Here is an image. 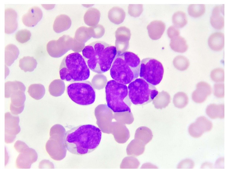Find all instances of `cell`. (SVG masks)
I'll return each instance as SVG.
<instances>
[{"label": "cell", "mask_w": 229, "mask_h": 173, "mask_svg": "<svg viewBox=\"0 0 229 173\" xmlns=\"http://www.w3.org/2000/svg\"><path fill=\"white\" fill-rule=\"evenodd\" d=\"M196 89L192 93V99L196 103H202L211 94V87L209 84L203 81L198 82L196 85Z\"/></svg>", "instance_id": "2e32d148"}, {"label": "cell", "mask_w": 229, "mask_h": 173, "mask_svg": "<svg viewBox=\"0 0 229 173\" xmlns=\"http://www.w3.org/2000/svg\"><path fill=\"white\" fill-rule=\"evenodd\" d=\"M62 80L70 82L85 81L90 71L83 57L78 52L70 53L62 60L59 69Z\"/></svg>", "instance_id": "277c9868"}, {"label": "cell", "mask_w": 229, "mask_h": 173, "mask_svg": "<svg viewBox=\"0 0 229 173\" xmlns=\"http://www.w3.org/2000/svg\"><path fill=\"white\" fill-rule=\"evenodd\" d=\"M140 64L139 58L133 52L117 53L110 69V76L119 83L129 84L139 77Z\"/></svg>", "instance_id": "3957f363"}, {"label": "cell", "mask_w": 229, "mask_h": 173, "mask_svg": "<svg viewBox=\"0 0 229 173\" xmlns=\"http://www.w3.org/2000/svg\"><path fill=\"white\" fill-rule=\"evenodd\" d=\"M14 147L19 154L16 160L17 167L19 169H29L31 165L36 161L38 156L36 151L29 147L24 142L18 140Z\"/></svg>", "instance_id": "30bf717a"}, {"label": "cell", "mask_w": 229, "mask_h": 173, "mask_svg": "<svg viewBox=\"0 0 229 173\" xmlns=\"http://www.w3.org/2000/svg\"><path fill=\"white\" fill-rule=\"evenodd\" d=\"M108 107L114 113L131 112L132 103L129 99L128 87L114 80L107 82L105 87Z\"/></svg>", "instance_id": "5b68a950"}, {"label": "cell", "mask_w": 229, "mask_h": 173, "mask_svg": "<svg viewBox=\"0 0 229 173\" xmlns=\"http://www.w3.org/2000/svg\"><path fill=\"white\" fill-rule=\"evenodd\" d=\"M37 65L36 60L33 57H24L19 60V67L26 72L33 71L36 68Z\"/></svg>", "instance_id": "f1b7e54d"}, {"label": "cell", "mask_w": 229, "mask_h": 173, "mask_svg": "<svg viewBox=\"0 0 229 173\" xmlns=\"http://www.w3.org/2000/svg\"><path fill=\"white\" fill-rule=\"evenodd\" d=\"M63 81L60 80H55L50 84L48 91L50 95L54 96H60L62 93Z\"/></svg>", "instance_id": "d590c367"}, {"label": "cell", "mask_w": 229, "mask_h": 173, "mask_svg": "<svg viewBox=\"0 0 229 173\" xmlns=\"http://www.w3.org/2000/svg\"><path fill=\"white\" fill-rule=\"evenodd\" d=\"M19 118L18 116L13 115L10 112L5 114V141L6 143L14 142L16 135L20 131Z\"/></svg>", "instance_id": "7c38bea8"}, {"label": "cell", "mask_w": 229, "mask_h": 173, "mask_svg": "<svg viewBox=\"0 0 229 173\" xmlns=\"http://www.w3.org/2000/svg\"><path fill=\"white\" fill-rule=\"evenodd\" d=\"M172 21L174 26L177 28L183 27L188 23L186 13L181 11L176 12L172 16Z\"/></svg>", "instance_id": "1f68e13d"}, {"label": "cell", "mask_w": 229, "mask_h": 173, "mask_svg": "<svg viewBox=\"0 0 229 173\" xmlns=\"http://www.w3.org/2000/svg\"><path fill=\"white\" fill-rule=\"evenodd\" d=\"M208 43L209 47L213 50H221L224 46V35L220 32H216L212 34L209 37Z\"/></svg>", "instance_id": "ffe728a7"}, {"label": "cell", "mask_w": 229, "mask_h": 173, "mask_svg": "<svg viewBox=\"0 0 229 173\" xmlns=\"http://www.w3.org/2000/svg\"><path fill=\"white\" fill-rule=\"evenodd\" d=\"M148 166V167H150V168H157V167H156V166L149 163H146L144 164H143L142 166V167H141V168H145V167H147Z\"/></svg>", "instance_id": "7dc6e473"}, {"label": "cell", "mask_w": 229, "mask_h": 173, "mask_svg": "<svg viewBox=\"0 0 229 173\" xmlns=\"http://www.w3.org/2000/svg\"><path fill=\"white\" fill-rule=\"evenodd\" d=\"M188 131L190 135L195 138L201 137L204 133L196 122L191 123L189 125Z\"/></svg>", "instance_id": "60d3db41"}, {"label": "cell", "mask_w": 229, "mask_h": 173, "mask_svg": "<svg viewBox=\"0 0 229 173\" xmlns=\"http://www.w3.org/2000/svg\"><path fill=\"white\" fill-rule=\"evenodd\" d=\"M224 5L215 6L213 9L210 23L215 28L221 29L224 26Z\"/></svg>", "instance_id": "ac0fdd59"}, {"label": "cell", "mask_w": 229, "mask_h": 173, "mask_svg": "<svg viewBox=\"0 0 229 173\" xmlns=\"http://www.w3.org/2000/svg\"><path fill=\"white\" fill-rule=\"evenodd\" d=\"M29 95L36 100L42 98L45 94L46 90L44 86L41 84H34L30 85L28 87L27 91Z\"/></svg>", "instance_id": "f546056e"}, {"label": "cell", "mask_w": 229, "mask_h": 173, "mask_svg": "<svg viewBox=\"0 0 229 173\" xmlns=\"http://www.w3.org/2000/svg\"><path fill=\"white\" fill-rule=\"evenodd\" d=\"M66 90L70 99L78 104L90 105L95 101V90L91 83L88 81L72 82L67 86Z\"/></svg>", "instance_id": "52a82bcc"}, {"label": "cell", "mask_w": 229, "mask_h": 173, "mask_svg": "<svg viewBox=\"0 0 229 173\" xmlns=\"http://www.w3.org/2000/svg\"><path fill=\"white\" fill-rule=\"evenodd\" d=\"M26 89L24 84L21 82L17 81L7 82L5 83V97L6 98H10L14 91L21 90L25 92Z\"/></svg>", "instance_id": "83f0119b"}, {"label": "cell", "mask_w": 229, "mask_h": 173, "mask_svg": "<svg viewBox=\"0 0 229 173\" xmlns=\"http://www.w3.org/2000/svg\"><path fill=\"white\" fill-rule=\"evenodd\" d=\"M169 45L174 51L183 53L188 49V45L185 39L181 36H178L171 39Z\"/></svg>", "instance_id": "4316f807"}, {"label": "cell", "mask_w": 229, "mask_h": 173, "mask_svg": "<svg viewBox=\"0 0 229 173\" xmlns=\"http://www.w3.org/2000/svg\"><path fill=\"white\" fill-rule=\"evenodd\" d=\"M117 132L116 133L115 138L119 143H126L130 137L129 130L124 124H118Z\"/></svg>", "instance_id": "4dcf8cb0"}, {"label": "cell", "mask_w": 229, "mask_h": 173, "mask_svg": "<svg viewBox=\"0 0 229 173\" xmlns=\"http://www.w3.org/2000/svg\"><path fill=\"white\" fill-rule=\"evenodd\" d=\"M65 131L62 126L56 124L50 128V137L46 143V149L50 157L55 160L62 159L65 156Z\"/></svg>", "instance_id": "ba28073f"}, {"label": "cell", "mask_w": 229, "mask_h": 173, "mask_svg": "<svg viewBox=\"0 0 229 173\" xmlns=\"http://www.w3.org/2000/svg\"><path fill=\"white\" fill-rule=\"evenodd\" d=\"M71 21L70 18L65 14H60L57 16L54 21L53 28L58 33L67 30L70 26Z\"/></svg>", "instance_id": "44dd1931"}, {"label": "cell", "mask_w": 229, "mask_h": 173, "mask_svg": "<svg viewBox=\"0 0 229 173\" xmlns=\"http://www.w3.org/2000/svg\"><path fill=\"white\" fill-rule=\"evenodd\" d=\"M147 28L149 37L156 40L161 37L165 29V25L161 21L156 20L150 23Z\"/></svg>", "instance_id": "d6986e66"}, {"label": "cell", "mask_w": 229, "mask_h": 173, "mask_svg": "<svg viewBox=\"0 0 229 173\" xmlns=\"http://www.w3.org/2000/svg\"><path fill=\"white\" fill-rule=\"evenodd\" d=\"M72 38L65 35H63L57 40H50L46 45L47 52L51 57H60L72 49Z\"/></svg>", "instance_id": "8fae6325"}, {"label": "cell", "mask_w": 229, "mask_h": 173, "mask_svg": "<svg viewBox=\"0 0 229 173\" xmlns=\"http://www.w3.org/2000/svg\"><path fill=\"white\" fill-rule=\"evenodd\" d=\"M25 92L19 90L13 92L11 96L10 110L11 113L17 115L23 111L26 99Z\"/></svg>", "instance_id": "5bb4252c"}, {"label": "cell", "mask_w": 229, "mask_h": 173, "mask_svg": "<svg viewBox=\"0 0 229 173\" xmlns=\"http://www.w3.org/2000/svg\"><path fill=\"white\" fill-rule=\"evenodd\" d=\"M188 11L189 15L194 17H198L203 15L205 11L204 4H190Z\"/></svg>", "instance_id": "836d02e7"}, {"label": "cell", "mask_w": 229, "mask_h": 173, "mask_svg": "<svg viewBox=\"0 0 229 173\" xmlns=\"http://www.w3.org/2000/svg\"><path fill=\"white\" fill-rule=\"evenodd\" d=\"M194 163L191 160L186 159L181 161L177 166V168H193Z\"/></svg>", "instance_id": "ee69618b"}, {"label": "cell", "mask_w": 229, "mask_h": 173, "mask_svg": "<svg viewBox=\"0 0 229 173\" xmlns=\"http://www.w3.org/2000/svg\"><path fill=\"white\" fill-rule=\"evenodd\" d=\"M128 94L132 103L136 105L147 104L152 101L158 94L154 86L141 78H137L128 86Z\"/></svg>", "instance_id": "8992f818"}, {"label": "cell", "mask_w": 229, "mask_h": 173, "mask_svg": "<svg viewBox=\"0 0 229 173\" xmlns=\"http://www.w3.org/2000/svg\"><path fill=\"white\" fill-rule=\"evenodd\" d=\"M210 76L212 80L215 82H223L224 81V69L220 68L215 69L211 72Z\"/></svg>", "instance_id": "ab89813d"}, {"label": "cell", "mask_w": 229, "mask_h": 173, "mask_svg": "<svg viewBox=\"0 0 229 173\" xmlns=\"http://www.w3.org/2000/svg\"><path fill=\"white\" fill-rule=\"evenodd\" d=\"M173 62L175 67L181 71L186 70L190 65L188 59L186 57L180 55L176 57L174 59Z\"/></svg>", "instance_id": "e575fe53"}, {"label": "cell", "mask_w": 229, "mask_h": 173, "mask_svg": "<svg viewBox=\"0 0 229 173\" xmlns=\"http://www.w3.org/2000/svg\"><path fill=\"white\" fill-rule=\"evenodd\" d=\"M174 103L177 108H183L188 104V98L187 94L183 92H179L174 97Z\"/></svg>", "instance_id": "d6a6232c"}, {"label": "cell", "mask_w": 229, "mask_h": 173, "mask_svg": "<svg viewBox=\"0 0 229 173\" xmlns=\"http://www.w3.org/2000/svg\"><path fill=\"white\" fill-rule=\"evenodd\" d=\"M100 129L91 124L79 125L70 128L65 133V143L70 153L82 155L95 150L102 138Z\"/></svg>", "instance_id": "6da1fadb"}, {"label": "cell", "mask_w": 229, "mask_h": 173, "mask_svg": "<svg viewBox=\"0 0 229 173\" xmlns=\"http://www.w3.org/2000/svg\"><path fill=\"white\" fill-rule=\"evenodd\" d=\"M153 136L151 130L147 127L142 126L136 130L134 139L139 140L145 145L152 140Z\"/></svg>", "instance_id": "d4e9b609"}, {"label": "cell", "mask_w": 229, "mask_h": 173, "mask_svg": "<svg viewBox=\"0 0 229 173\" xmlns=\"http://www.w3.org/2000/svg\"><path fill=\"white\" fill-rule=\"evenodd\" d=\"M125 16L124 11L122 8L118 6L112 8L108 12V17L109 20L112 22L116 24L122 23Z\"/></svg>", "instance_id": "484cf974"}, {"label": "cell", "mask_w": 229, "mask_h": 173, "mask_svg": "<svg viewBox=\"0 0 229 173\" xmlns=\"http://www.w3.org/2000/svg\"><path fill=\"white\" fill-rule=\"evenodd\" d=\"M143 11L142 4H129L128 6V13L131 16L136 17L139 16Z\"/></svg>", "instance_id": "b9f144b4"}, {"label": "cell", "mask_w": 229, "mask_h": 173, "mask_svg": "<svg viewBox=\"0 0 229 173\" xmlns=\"http://www.w3.org/2000/svg\"><path fill=\"white\" fill-rule=\"evenodd\" d=\"M206 113L211 119L223 118H224V104H211L207 106Z\"/></svg>", "instance_id": "cb8c5ba5"}, {"label": "cell", "mask_w": 229, "mask_h": 173, "mask_svg": "<svg viewBox=\"0 0 229 173\" xmlns=\"http://www.w3.org/2000/svg\"><path fill=\"white\" fill-rule=\"evenodd\" d=\"M43 15L42 11L40 8L36 6H33L22 16V22L26 26L34 27L41 20Z\"/></svg>", "instance_id": "9a60e30c"}, {"label": "cell", "mask_w": 229, "mask_h": 173, "mask_svg": "<svg viewBox=\"0 0 229 173\" xmlns=\"http://www.w3.org/2000/svg\"><path fill=\"white\" fill-rule=\"evenodd\" d=\"M17 14L13 9L8 8L5 10V33H13L18 27Z\"/></svg>", "instance_id": "e0dca14e"}, {"label": "cell", "mask_w": 229, "mask_h": 173, "mask_svg": "<svg viewBox=\"0 0 229 173\" xmlns=\"http://www.w3.org/2000/svg\"><path fill=\"white\" fill-rule=\"evenodd\" d=\"M164 69L162 65L154 58L147 57L141 62L140 77L151 84L156 86L163 78Z\"/></svg>", "instance_id": "9c48e42d"}, {"label": "cell", "mask_w": 229, "mask_h": 173, "mask_svg": "<svg viewBox=\"0 0 229 173\" xmlns=\"http://www.w3.org/2000/svg\"><path fill=\"white\" fill-rule=\"evenodd\" d=\"M167 34L169 38L171 39L175 37L179 36L180 32L178 28L174 26H172L168 29Z\"/></svg>", "instance_id": "f6af8a7d"}, {"label": "cell", "mask_w": 229, "mask_h": 173, "mask_svg": "<svg viewBox=\"0 0 229 173\" xmlns=\"http://www.w3.org/2000/svg\"><path fill=\"white\" fill-rule=\"evenodd\" d=\"M140 163L138 160L133 156L127 157L124 158L121 165V168L125 169H137L138 168Z\"/></svg>", "instance_id": "8d00e7d4"}, {"label": "cell", "mask_w": 229, "mask_h": 173, "mask_svg": "<svg viewBox=\"0 0 229 173\" xmlns=\"http://www.w3.org/2000/svg\"><path fill=\"white\" fill-rule=\"evenodd\" d=\"M214 94L218 98H223L224 96V84H216L214 86Z\"/></svg>", "instance_id": "7bdbcfd3"}, {"label": "cell", "mask_w": 229, "mask_h": 173, "mask_svg": "<svg viewBox=\"0 0 229 173\" xmlns=\"http://www.w3.org/2000/svg\"><path fill=\"white\" fill-rule=\"evenodd\" d=\"M115 47L117 53L126 51L129 47L131 33L129 29L125 26L118 28L115 32Z\"/></svg>", "instance_id": "4fadbf2b"}, {"label": "cell", "mask_w": 229, "mask_h": 173, "mask_svg": "<svg viewBox=\"0 0 229 173\" xmlns=\"http://www.w3.org/2000/svg\"><path fill=\"white\" fill-rule=\"evenodd\" d=\"M82 55L88 67L92 71L102 74L109 70L117 54L115 47L101 41L85 46Z\"/></svg>", "instance_id": "7a4b0ae2"}, {"label": "cell", "mask_w": 229, "mask_h": 173, "mask_svg": "<svg viewBox=\"0 0 229 173\" xmlns=\"http://www.w3.org/2000/svg\"><path fill=\"white\" fill-rule=\"evenodd\" d=\"M145 145L141 142L134 139L128 145L126 149L127 153L128 155L139 156L144 153Z\"/></svg>", "instance_id": "603a6c76"}, {"label": "cell", "mask_w": 229, "mask_h": 173, "mask_svg": "<svg viewBox=\"0 0 229 173\" xmlns=\"http://www.w3.org/2000/svg\"><path fill=\"white\" fill-rule=\"evenodd\" d=\"M19 54V50L16 45L12 44L7 45L5 48V65L11 66L17 58Z\"/></svg>", "instance_id": "7402d4cb"}, {"label": "cell", "mask_w": 229, "mask_h": 173, "mask_svg": "<svg viewBox=\"0 0 229 173\" xmlns=\"http://www.w3.org/2000/svg\"><path fill=\"white\" fill-rule=\"evenodd\" d=\"M41 6L46 10H50L54 7L55 4H41Z\"/></svg>", "instance_id": "bcb514c9"}, {"label": "cell", "mask_w": 229, "mask_h": 173, "mask_svg": "<svg viewBox=\"0 0 229 173\" xmlns=\"http://www.w3.org/2000/svg\"><path fill=\"white\" fill-rule=\"evenodd\" d=\"M195 122L204 132L210 131L212 128V122L205 116L199 117Z\"/></svg>", "instance_id": "74e56055"}, {"label": "cell", "mask_w": 229, "mask_h": 173, "mask_svg": "<svg viewBox=\"0 0 229 173\" xmlns=\"http://www.w3.org/2000/svg\"><path fill=\"white\" fill-rule=\"evenodd\" d=\"M31 34V32L26 29L19 30L16 33V40L19 43H24L30 40Z\"/></svg>", "instance_id": "f35d334b"}]
</instances>
